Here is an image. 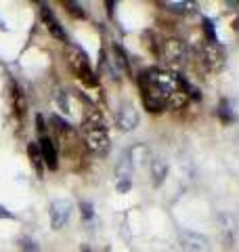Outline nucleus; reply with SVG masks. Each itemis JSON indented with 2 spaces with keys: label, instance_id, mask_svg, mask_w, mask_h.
Segmentation results:
<instances>
[{
  "label": "nucleus",
  "instance_id": "nucleus-1",
  "mask_svg": "<svg viewBox=\"0 0 239 252\" xmlns=\"http://www.w3.org/2000/svg\"><path fill=\"white\" fill-rule=\"evenodd\" d=\"M141 94L147 112L157 114L166 107L180 109L187 105L191 86L179 74L166 69H147L141 74Z\"/></svg>",
  "mask_w": 239,
  "mask_h": 252
},
{
  "label": "nucleus",
  "instance_id": "nucleus-2",
  "mask_svg": "<svg viewBox=\"0 0 239 252\" xmlns=\"http://www.w3.org/2000/svg\"><path fill=\"white\" fill-rule=\"evenodd\" d=\"M162 59L168 63V65H182L187 59V44L180 40V38H168V40L162 42Z\"/></svg>",
  "mask_w": 239,
  "mask_h": 252
},
{
  "label": "nucleus",
  "instance_id": "nucleus-3",
  "mask_svg": "<svg viewBox=\"0 0 239 252\" xmlns=\"http://www.w3.org/2000/svg\"><path fill=\"white\" fill-rule=\"evenodd\" d=\"M180 248H182V252H210V242L202 233L182 229L180 231Z\"/></svg>",
  "mask_w": 239,
  "mask_h": 252
},
{
  "label": "nucleus",
  "instance_id": "nucleus-4",
  "mask_svg": "<svg viewBox=\"0 0 239 252\" xmlns=\"http://www.w3.org/2000/svg\"><path fill=\"white\" fill-rule=\"evenodd\" d=\"M86 145L92 154H99V156H105L109 152V135H107V128H94L86 132Z\"/></svg>",
  "mask_w": 239,
  "mask_h": 252
},
{
  "label": "nucleus",
  "instance_id": "nucleus-5",
  "mask_svg": "<svg viewBox=\"0 0 239 252\" xmlns=\"http://www.w3.org/2000/svg\"><path fill=\"white\" fill-rule=\"evenodd\" d=\"M69 215H71V202L55 200L51 204V225H53V229H61V227L67 223Z\"/></svg>",
  "mask_w": 239,
  "mask_h": 252
},
{
  "label": "nucleus",
  "instance_id": "nucleus-6",
  "mask_svg": "<svg viewBox=\"0 0 239 252\" xmlns=\"http://www.w3.org/2000/svg\"><path fill=\"white\" fill-rule=\"evenodd\" d=\"M202 59L206 61V65H208L210 69H220L222 63H225V53H222L220 44L206 42L204 51H202Z\"/></svg>",
  "mask_w": 239,
  "mask_h": 252
},
{
  "label": "nucleus",
  "instance_id": "nucleus-7",
  "mask_svg": "<svg viewBox=\"0 0 239 252\" xmlns=\"http://www.w3.org/2000/svg\"><path fill=\"white\" fill-rule=\"evenodd\" d=\"M218 229H220V238L225 242V246H233L235 235H237V220L231 215H220L218 217Z\"/></svg>",
  "mask_w": 239,
  "mask_h": 252
},
{
  "label": "nucleus",
  "instance_id": "nucleus-8",
  "mask_svg": "<svg viewBox=\"0 0 239 252\" xmlns=\"http://www.w3.org/2000/svg\"><path fill=\"white\" fill-rule=\"evenodd\" d=\"M40 17H42V23H44L46 30H49L55 38H59V40H63V42L67 40L65 32H63L61 23H59V21H57V17H55V15H53V11H51V6H49V4H42V11H40Z\"/></svg>",
  "mask_w": 239,
  "mask_h": 252
},
{
  "label": "nucleus",
  "instance_id": "nucleus-9",
  "mask_svg": "<svg viewBox=\"0 0 239 252\" xmlns=\"http://www.w3.org/2000/svg\"><path fill=\"white\" fill-rule=\"evenodd\" d=\"M118 124L122 130H134L139 126V112L132 105H124L118 112Z\"/></svg>",
  "mask_w": 239,
  "mask_h": 252
},
{
  "label": "nucleus",
  "instance_id": "nucleus-10",
  "mask_svg": "<svg viewBox=\"0 0 239 252\" xmlns=\"http://www.w3.org/2000/svg\"><path fill=\"white\" fill-rule=\"evenodd\" d=\"M82 126L84 130H94V128H105V122H103V116L97 107H89L84 112V118H82Z\"/></svg>",
  "mask_w": 239,
  "mask_h": 252
},
{
  "label": "nucleus",
  "instance_id": "nucleus-11",
  "mask_svg": "<svg viewBox=\"0 0 239 252\" xmlns=\"http://www.w3.org/2000/svg\"><path fill=\"white\" fill-rule=\"evenodd\" d=\"M40 152H42V160L44 164L49 166L51 170L57 168V152H55V145H53V141L49 137H42V141H40Z\"/></svg>",
  "mask_w": 239,
  "mask_h": 252
},
{
  "label": "nucleus",
  "instance_id": "nucleus-12",
  "mask_svg": "<svg viewBox=\"0 0 239 252\" xmlns=\"http://www.w3.org/2000/svg\"><path fill=\"white\" fill-rule=\"evenodd\" d=\"M28 154L31 158V164H34V168L38 175H42V166H44V160H42V152H40V145L38 143H30L28 145Z\"/></svg>",
  "mask_w": 239,
  "mask_h": 252
},
{
  "label": "nucleus",
  "instance_id": "nucleus-13",
  "mask_svg": "<svg viewBox=\"0 0 239 252\" xmlns=\"http://www.w3.org/2000/svg\"><path fill=\"white\" fill-rule=\"evenodd\" d=\"M166 170H168V164H166L164 160H153L151 162V175H153V183L155 185H159L164 181V177H166Z\"/></svg>",
  "mask_w": 239,
  "mask_h": 252
},
{
  "label": "nucleus",
  "instance_id": "nucleus-14",
  "mask_svg": "<svg viewBox=\"0 0 239 252\" xmlns=\"http://www.w3.org/2000/svg\"><path fill=\"white\" fill-rule=\"evenodd\" d=\"M204 28H206V34H208L212 44H218V36H216V30H214V21L212 19H204Z\"/></svg>",
  "mask_w": 239,
  "mask_h": 252
},
{
  "label": "nucleus",
  "instance_id": "nucleus-15",
  "mask_svg": "<svg viewBox=\"0 0 239 252\" xmlns=\"http://www.w3.org/2000/svg\"><path fill=\"white\" fill-rule=\"evenodd\" d=\"M164 6H168L172 13H185L191 4L189 2H180V0H179V2H164Z\"/></svg>",
  "mask_w": 239,
  "mask_h": 252
},
{
  "label": "nucleus",
  "instance_id": "nucleus-16",
  "mask_svg": "<svg viewBox=\"0 0 239 252\" xmlns=\"http://www.w3.org/2000/svg\"><path fill=\"white\" fill-rule=\"evenodd\" d=\"M21 248H23V252H40L38 244L30 238H21Z\"/></svg>",
  "mask_w": 239,
  "mask_h": 252
},
{
  "label": "nucleus",
  "instance_id": "nucleus-17",
  "mask_svg": "<svg viewBox=\"0 0 239 252\" xmlns=\"http://www.w3.org/2000/svg\"><path fill=\"white\" fill-rule=\"evenodd\" d=\"M220 118H222L225 122L233 120V112H231V107H229L227 101H222V103H220Z\"/></svg>",
  "mask_w": 239,
  "mask_h": 252
},
{
  "label": "nucleus",
  "instance_id": "nucleus-18",
  "mask_svg": "<svg viewBox=\"0 0 239 252\" xmlns=\"http://www.w3.org/2000/svg\"><path fill=\"white\" fill-rule=\"evenodd\" d=\"M80 208H82V217H84L86 220H90V219L94 217V208H92L90 202H82V204H80Z\"/></svg>",
  "mask_w": 239,
  "mask_h": 252
},
{
  "label": "nucleus",
  "instance_id": "nucleus-19",
  "mask_svg": "<svg viewBox=\"0 0 239 252\" xmlns=\"http://www.w3.org/2000/svg\"><path fill=\"white\" fill-rule=\"evenodd\" d=\"M57 103L61 105V109L63 112H69V103H67V93L65 91H59V94H57Z\"/></svg>",
  "mask_w": 239,
  "mask_h": 252
},
{
  "label": "nucleus",
  "instance_id": "nucleus-20",
  "mask_svg": "<svg viewBox=\"0 0 239 252\" xmlns=\"http://www.w3.org/2000/svg\"><path fill=\"white\" fill-rule=\"evenodd\" d=\"M65 6H67V11H69L71 15H78V17H84V11L80 9V4H74V2H65Z\"/></svg>",
  "mask_w": 239,
  "mask_h": 252
},
{
  "label": "nucleus",
  "instance_id": "nucleus-21",
  "mask_svg": "<svg viewBox=\"0 0 239 252\" xmlns=\"http://www.w3.org/2000/svg\"><path fill=\"white\" fill-rule=\"evenodd\" d=\"M128 189H130V179H126V181H120V183H118V191H120V193L128 191Z\"/></svg>",
  "mask_w": 239,
  "mask_h": 252
},
{
  "label": "nucleus",
  "instance_id": "nucleus-22",
  "mask_svg": "<svg viewBox=\"0 0 239 252\" xmlns=\"http://www.w3.org/2000/svg\"><path fill=\"white\" fill-rule=\"evenodd\" d=\"M0 219H15V215H13V212H9L6 208L0 206Z\"/></svg>",
  "mask_w": 239,
  "mask_h": 252
}]
</instances>
